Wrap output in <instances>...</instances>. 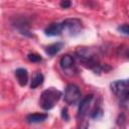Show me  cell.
Here are the masks:
<instances>
[{
    "mask_svg": "<svg viewBox=\"0 0 129 129\" xmlns=\"http://www.w3.org/2000/svg\"><path fill=\"white\" fill-rule=\"evenodd\" d=\"M61 97V92L54 89L49 88L42 92L39 99V106L43 110H50L54 107V105L59 101Z\"/></svg>",
    "mask_w": 129,
    "mask_h": 129,
    "instance_id": "6da1fadb",
    "label": "cell"
},
{
    "mask_svg": "<svg viewBox=\"0 0 129 129\" xmlns=\"http://www.w3.org/2000/svg\"><path fill=\"white\" fill-rule=\"evenodd\" d=\"M78 58L80 61L83 63V66L90 68V69H95L98 67V57L96 53L91 49V48H80L77 51Z\"/></svg>",
    "mask_w": 129,
    "mask_h": 129,
    "instance_id": "7a4b0ae2",
    "label": "cell"
},
{
    "mask_svg": "<svg viewBox=\"0 0 129 129\" xmlns=\"http://www.w3.org/2000/svg\"><path fill=\"white\" fill-rule=\"evenodd\" d=\"M112 92L121 99V102L124 104H127L128 101V81L127 80H122V81H115L111 83L110 85Z\"/></svg>",
    "mask_w": 129,
    "mask_h": 129,
    "instance_id": "3957f363",
    "label": "cell"
},
{
    "mask_svg": "<svg viewBox=\"0 0 129 129\" xmlns=\"http://www.w3.org/2000/svg\"><path fill=\"white\" fill-rule=\"evenodd\" d=\"M81 98V91L79 87L75 84H70L67 86L64 90V101L69 105H74L76 104Z\"/></svg>",
    "mask_w": 129,
    "mask_h": 129,
    "instance_id": "277c9868",
    "label": "cell"
},
{
    "mask_svg": "<svg viewBox=\"0 0 129 129\" xmlns=\"http://www.w3.org/2000/svg\"><path fill=\"white\" fill-rule=\"evenodd\" d=\"M61 27L62 31H67L71 35H77L82 30V22L77 18H70L61 23Z\"/></svg>",
    "mask_w": 129,
    "mask_h": 129,
    "instance_id": "5b68a950",
    "label": "cell"
},
{
    "mask_svg": "<svg viewBox=\"0 0 129 129\" xmlns=\"http://www.w3.org/2000/svg\"><path fill=\"white\" fill-rule=\"evenodd\" d=\"M93 98H94V96L92 94H90V95L86 96L81 101V103L79 105V109H78V118H83L86 115V113L88 112V110L90 108V105L93 101Z\"/></svg>",
    "mask_w": 129,
    "mask_h": 129,
    "instance_id": "8992f818",
    "label": "cell"
},
{
    "mask_svg": "<svg viewBox=\"0 0 129 129\" xmlns=\"http://www.w3.org/2000/svg\"><path fill=\"white\" fill-rule=\"evenodd\" d=\"M45 34L48 36H55L59 35L62 32V27L61 23H51L49 26H47L44 30Z\"/></svg>",
    "mask_w": 129,
    "mask_h": 129,
    "instance_id": "52a82bcc",
    "label": "cell"
},
{
    "mask_svg": "<svg viewBox=\"0 0 129 129\" xmlns=\"http://www.w3.org/2000/svg\"><path fill=\"white\" fill-rule=\"evenodd\" d=\"M74 57L70 54H64L61 58H60V61H59V64H60V68L63 70V71H69V70H72L73 67H74Z\"/></svg>",
    "mask_w": 129,
    "mask_h": 129,
    "instance_id": "ba28073f",
    "label": "cell"
},
{
    "mask_svg": "<svg viewBox=\"0 0 129 129\" xmlns=\"http://www.w3.org/2000/svg\"><path fill=\"white\" fill-rule=\"evenodd\" d=\"M15 77H16L19 85L22 87H24L28 82V73L24 69H21V68L17 69L15 71Z\"/></svg>",
    "mask_w": 129,
    "mask_h": 129,
    "instance_id": "9c48e42d",
    "label": "cell"
},
{
    "mask_svg": "<svg viewBox=\"0 0 129 129\" xmlns=\"http://www.w3.org/2000/svg\"><path fill=\"white\" fill-rule=\"evenodd\" d=\"M47 118L46 114H41V113H33L30 114L26 117V121L28 123H40L44 121Z\"/></svg>",
    "mask_w": 129,
    "mask_h": 129,
    "instance_id": "30bf717a",
    "label": "cell"
},
{
    "mask_svg": "<svg viewBox=\"0 0 129 129\" xmlns=\"http://www.w3.org/2000/svg\"><path fill=\"white\" fill-rule=\"evenodd\" d=\"M62 43L61 42H55V43H52V44H50V45H48L47 47H46V49H45V51H46V53L48 54V55H54V54H56L61 48H62Z\"/></svg>",
    "mask_w": 129,
    "mask_h": 129,
    "instance_id": "8fae6325",
    "label": "cell"
},
{
    "mask_svg": "<svg viewBox=\"0 0 129 129\" xmlns=\"http://www.w3.org/2000/svg\"><path fill=\"white\" fill-rule=\"evenodd\" d=\"M43 82V76L40 73H36L34 75V77L32 78L31 84H30V88L31 89H35L37 87H39Z\"/></svg>",
    "mask_w": 129,
    "mask_h": 129,
    "instance_id": "7c38bea8",
    "label": "cell"
},
{
    "mask_svg": "<svg viewBox=\"0 0 129 129\" xmlns=\"http://www.w3.org/2000/svg\"><path fill=\"white\" fill-rule=\"evenodd\" d=\"M27 57H28V59H29L30 61H32V62H38V61L41 60V56L38 55L37 53H29V54L27 55Z\"/></svg>",
    "mask_w": 129,
    "mask_h": 129,
    "instance_id": "4fadbf2b",
    "label": "cell"
},
{
    "mask_svg": "<svg viewBox=\"0 0 129 129\" xmlns=\"http://www.w3.org/2000/svg\"><path fill=\"white\" fill-rule=\"evenodd\" d=\"M102 115H103V110L100 109V108H97V109H95L93 111L91 116H92L93 119H99L100 117H102Z\"/></svg>",
    "mask_w": 129,
    "mask_h": 129,
    "instance_id": "5bb4252c",
    "label": "cell"
},
{
    "mask_svg": "<svg viewBox=\"0 0 129 129\" xmlns=\"http://www.w3.org/2000/svg\"><path fill=\"white\" fill-rule=\"evenodd\" d=\"M118 31H120L121 33L125 34V35H128L129 34V27H128V24H122L118 27Z\"/></svg>",
    "mask_w": 129,
    "mask_h": 129,
    "instance_id": "9a60e30c",
    "label": "cell"
},
{
    "mask_svg": "<svg viewBox=\"0 0 129 129\" xmlns=\"http://www.w3.org/2000/svg\"><path fill=\"white\" fill-rule=\"evenodd\" d=\"M60 6L62 8H69L71 6V1L70 0H62L60 2Z\"/></svg>",
    "mask_w": 129,
    "mask_h": 129,
    "instance_id": "2e32d148",
    "label": "cell"
},
{
    "mask_svg": "<svg viewBox=\"0 0 129 129\" xmlns=\"http://www.w3.org/2000/svg\"><path fill=\"white\" fill-rule=\"evenodd\" d=\"M62 118L66 119V120H69V116H68V110L67 109H63L62 110V114H61Z\"/></svg>",
    "mask_w": 129,
    "mask_h": 129,
    "instance_id": "e0dca14e",
    "label": "cell"
}]
</instances>
